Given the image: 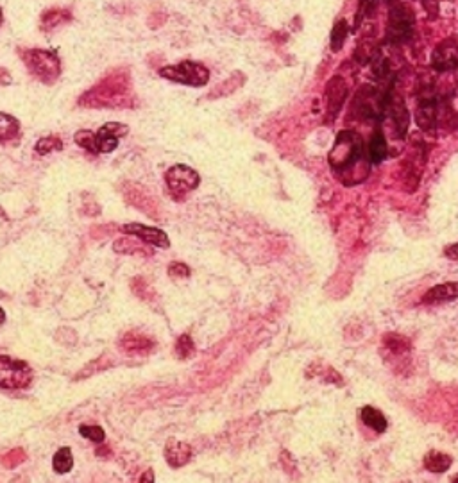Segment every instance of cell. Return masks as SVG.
<instances>
[{
	"instance_id": "obj_1",
	"label": "cell",
	"mask_w": 458,
	"mask_h": 483,
	"mask_svg": "<svg viewBox=\"0 0 458 483\" xmlns=\"http://www.w3.org/2000/svg\"><path fill=\"white\" fill-rule=\"evenodd\" d=\"M328 161L331 170L346 187H355L369 176L371 160L365 156L362 136L355 131L339 133Z\"/></svg>"
},
{
	"instance_id": "obj_2",
	"label": "cell",
	"mask_w": 458,
	"mask_h": 483,
	"mask_svg": "<svg viewBox=\"0 0 458 483\" xmlns=\"http://www.w3.org/2000/svg\"><path fill=\"white\" fill-rule=\"evenodd\" d=\"M129 128L126 124L120 122H108L104 124L97 133L94 131H79L76 133L74 140L79 147L86 149L90 153L94 154H108L113 153L117 145H119V140L122 136L128 135Z\"/></svg>"
},
{
	"instance_id": "obj_3",
	"label": "cell",
	"mask_w": 458,
	"mask_h": 483,
	"mask_svg": "<svg viewBox=\"0 0 458 483\" xmlns=\"http://www.w3.org/2000/svg\"><path fill=\"white\" fill-rule=\"evenodd\" d=\"M416 26V13L405 2H392L389 13V26H387V42L392 45L407 43L414 34Z\"/></svg>"
},
{
	"instance_id": "obj_4",
	"label": "cell",
	"mask_w": 458,
	"mask_h": 483,
	"mask_svg": "<svg viewBox=\"0 0 458 483\" xmlns=\"http://www.w3.org/2000/svg\"><path fill=\"white\" fill-rule=\"evenodd\" d=\"M387 102H389L387 92L376 88V86L365 85L353 101V111H357V117H360V119L382 120L385 117Z\"/></svg>"
},
{
	"instance_id": "obj_5",
	"label": "cell",
	"mask_w": 458,
	"mask_h": 483,
	"mask_svg": "<svg viewBox=\"0 0 458 483\" xmlns=\"http://www.w3.org/2000/svg\"><path fill=\"white\" fill-rule=\"evenodd\" d=\"M24 63L27 65L29 72L33 76L43 80L45 85H52L61 74V61L56 52L42 51V49H33V51L24 52Z\"/></svg>"
},
{
	"instance_id": "obj_6",
	"label": "cell",
	"mask_w": 458,
	"mask_h": 483,
	"mask_svg": "<svg viewBox=\"0 0 458 483\" xmlns=\"http://www.w3.org/2000/svg\"><path fill=\"white\" fill-rule=\"evenodd\" d=\"M160 76L165 77L174 83H181L187 86H199L208 85L210 80V70L204 65L194 63V61H183L179 65H170V67H163L160 70Z\"/></svg>"
},
{
	"instance_id": "obj_7",
	"label": "cell",
	"mask_w": 458,
	"mask_h": 483,
	"mask_svg": "<svg viewBox=\"0 0 458 483\" xmlns=\"http://www.w3.org/2000/svg\"><path fill=\"white\" fill-rule=\"evenodd\" d=\"M33 382V371L26 362L0 356V387L2 389H26Z\"/></svg>"
},
{
	"instance_id": "obj_8",
	"label": "cell",
	"mask_w": 458,
	"mask_h": 483,
	"mask_svg": "<svg viewBox=\"0 0 458 483\" xmlns=\"http://www.w3.org/2000/svg\"><path fill=\"white\" fill-rule=\"evenodd\" d=\"M167 187H169L170 195L174 199H183L188 192L196 190L201 183V176L196 170L187 165H174L170 167L165 176Z\"/></svg>"
},
{
	"instance_id": "obj_9",
	"label": "cell",
	"mask_w": 458,
	"mask_h": 483,
	"mask_svg": "<svg viewBox=\"0 0 458 483\" xmlns=\"http://www.w3.org/2000/svg\"><path fill=\"white\" fill-rule=\"evenodd\" d=\"M432 67L437 72L458 70V43L455 40H444L439 43L432 54Z\"/></svg>"
},
{
	"instance_id": "obj_10",
	"label": "cell",
	"mask_w": 458,
	"mask_h": 483,
	"mask_svg": "<svg viewBox=\"0 0 458 483\" xmlns=\"http://www.w3.org/2000/svg\"><path fill=\"white\" fill-rule=\"evenodd\" d=\"M114 77H111L110 80H108V86L106 83H102V85H99L97 88L92 90L90 92V95H95L94 102L90 104V106H120L122 104V99H124V90H126V86L122 85V83H113Z\"/></svg>"
},
{
	"instance_id": "obj_11",
	"label": "cell",
	"mask_w": 458,
	"mask_h": 483,
	"mask_svg": "<svg viewBox=\"0 0 458 483\" xmlns=\"http://www.w3.org/2000/svg\"><path fill=\"white\" fill-rule=\"evenodd\" d=\"M346 97H348V86H346V80H344L340 76H335L330 80V83H328L326 94H324L326 106H328V115H330L331 119H335L337 115H339V111L342 110Z\"/></svg>"
},
{
	"instance_id": "obj_12",
	"label": "cell",
	"mask_w": 458,
	"mask_h": 483,
	"mask_svg": "<svg viewBox=\"0 0 458 483\" xmlns=\"http://www.w3.org/2000/svg\"><path fill=\"white\" fill-rule=\"evenodd\" d=\"M385 115H389V117H391L396 131H398V135L403 138V136L407 135L408 120H410V117H408V110H407V106H405L403 99L396 94H389V102H387Z\"/></svg>"
},
{
	"instance_id": "obj_13",
	"label": "cell",
	"mask_w": 458,
	"mask_h": 483,
	"mask_svg": "<svg viewBox=\"0 0 458 483\" xmlns=\"http://www.w3.org/2000/svg\"><path fill=\"white\" fill-rule=\"evenodd\" d=\"M122 231L126 235H135V237H138L140 240H144L145 244H149V246L153 244V246L165 247V249L170 246L169 237L163 233L162 229L147 228V226H144V224H126L122 228Z\"/></svg>"
},
{
	"instance_id": "obj_14",
	"label": "cell",
	"mask_w": 458,
	"mask_h": 483,
	"mask_svg": "<svg viewBox=\"0 0 458 483\" xmlns=\"http://www.w3.org/2000/svg\"><path fill=\"white\" fill-rule=\"evenodd\" d=\"M165 458L170 467H183L192 458V448L185 442L169 441L165 446Z\"/></svg>"
},
{
	"instance_id": "obj_15",
	"label": "cell",
	"mask_w": 458,
	"mask_h": 483,
	"mask_svg": "<svg viewBox=\"0 0 458 483\" xmlns=\"http://www.w3.org/2000/svg\"><path fill=\"white\" fill-rule=\"evenodd\" d=\"M458 297V283L450 281V283H442L433 287L430 292L425 294L423 301L425 303H442V301H451V299H457Z\"/></svg>"
},
{
	"instance_id": "obj_16",
	"label": "cell",
	"mask_w": 458,
	"mask_h": 483,
	"mask_svg": "<svg viewBox=\"0 0 458 483\" xmlns=\"http://www.w3.org/2000/svg\"><path fill=\"white\" fill-rule=\"evenodd\" d=\"M360 417H362V421H364L365 426H369V428H373L374 432H378V433L385 432L387 426H389V423H387L385 416H383L382 412L378 410V408H374V407H364V408H362Z\"/></svg>"
},
{
	"instance_id": "obj_17",
	"label": "cell",
	"mask_w": 458,
	"mask_h": 483,
	"mask_svg": "<svg viewBox=\"0 0 458 483\" xmlns=\"http://www.w3.org/2000/svg\"><path fill=\"white\" fill-rule=\"evenodd\" d=\"M425 467L433 475H442L451 467V457L441 451H430L425 457Z\"/></svg>"
},
{
	"instance_id": "obj_18",
	"label": "cell",
	"mask_w": 458,
	"mask_h": 483,
	"mask_svg": "<svg viewBox=\"0 0 458 483\" xmlns=\"http://www.w3.org/2000/svg\"><path fill=\"white\" fill-rule=\"evenodd\" d=\"M389 154V145H387L383 133H374L369 140V160L371 163H382Z\"/></svg>"
},
{
	"instance_id": "obj_19",
	"label": "cell",
	"mask_w": 458,
	"mask_h": 483,
	"mask_svg": "<svg viewBox=\"0 0 458 483\" xmlns=\"http://www.w3.org/2000/svg\"><path fill=\"white\" fill-rule=\"evenodd\" d=\"M52 467H54V471L58 475H67V473L72 471L74 457L70 448H61V450H58V453L52 458Z\"/></svg>"
},
{
	"instance_id": "obj_20",
	"label": "cell",
	"mask_w": 458,
	"mask_h": 483,
	"mask_svg": "<svg viewBox=\"0 0 458 483\" xmlns=\"http://www.w3.org/2000/svg\"><path fill=\"white\" fill-rule=\"evenodd\" d=\"M20 131V124L15 117L6 113H0V142L13 140Z\"/></svg>"
},
{
	"instance_id": "obj_21",
	"label": "cell",
	"mask_w": 458,
	"mask_h": 483,
	"mask_svg": "<svg viewBox=\"0 0 458 483\" xmlns=\"http://www.w3.org/2000/svg\"><path fill=\"white\" fill-rule=\"evenodd\" d=\"M122 348L128 349V351H147L149 348H153V340L145 339L144 335H136V333H129V335L124 337Z\"/></svg>"
},
{
	"instance_id": "obj_22",
	"label": "cell",
	"mask_w": 458,
	"mask_h": 483,
	"mask_svg": "<svg viewBox=\"0 0 458 483\" xmlns=\"http://www.w3.org/2000/svg\"><path fill=\"white\" fill-rule=\"evenodd\" d=\"M369 65L374 77H378V79H385V77L389 76V60L383 56V52L380 51V49H378L376 54L373 56V60L369 61Z\"/></svg>"
},
{
	"instance_id": "obj_23",
	"label": "cell",
	"mask_w": 458,
	"mask_h": 483,
	"mask_svg": "<svg viewBox=\"0 0 458 483\" xmlns=\"http://www.w3.org/2000/svg\"><path fill=\"white\" fill-rule=\"evenodd\" d=\"M348 24L344 20L337 22L333 31H331V49H333V51L337 52L344 47V42L348 38Z\"/></svg>"
},
{
	"instance_id": "obj_24",
	"label": "cell",
	"mask_w": 458,
	"mask_h": 483,
	"mask_svg": "<svg viewBox=\"0 0 458 483\" xmlns=\"http://www.w3.org/2000/svg\"><path fill=\"white\" fill-rule=\"evenodd\" d=\"M63 149V142L56 136H47V138H42V140L36 144V153L40 156H45L49 153H54V151H61Z\"/></svg>"
},
{
	"instance_id": "obj_25",
	"label": "cell",
	"mask_w": 458,
	"mask_h": 483,
	"mask_svg": "<svg viewBox=\"0 0 458 483\" xmlns=\"http://www.w3.org/2000/svg\"><path fill=\"white\" fill-rule=\"evenodd\" d=\"M68 18H70V13H68V11H47V13L43 15L42 26L43 29L49 31L52 29V27L58 26V24H61L63 20H68Z\"/></svg>"
},
{
	"instance_id": "obj_26",
	"label": "cell",
	"mask_w": 458,
	"mask_h": 483,
	"mask_svg": "<svg viewBox=\"0 0 458 483\" xmlns=\"http://www.w3.org/2000/svg\"><path fill=\"white\" fill-rule=\"evenodd\" d=\"M79 433H81L83 437H86L88 441H94V442H97V444L104 442V439H106V433H104V430H102L101 426H90V424H81V426H79Z\"/></svg>"
},
{
	"instance_id": "obj_27",
	"label": "cell",
	"mask_w": 458,
	"mask_h": 483,
	"mask_svg": "<svg viewBox=\"0 0 458 483\" xmlns=\"http://www.w3.org/2000/svg\"><path fill=\"white\" fill-rule=\"evenodd\" d=\"M378 8V0H360V8L357 13V29L365 17H373Z\"/></svg>"
},
{
	"instance_id": "obj_28",
	"label": "cell",
	"mask_w": 458,
	"mask_h": 483,
	"mask_svg": "<svg viewBox=\"0 0 458 483\" xmlns=\"http://www.w3.org/2000/svg\"><path fill=\"white\" fill-rule=\"evenodd\" d=\"M385 346L389 349H392V351H394V353H398V355H401V353L408 351L407 340L401 339V337H396V335L385 337Z\"/></svg>"
},
{
	"instance_id": "obj_29",
	"label": "cell",
	"mask_w": 458,
	"mask_h": 483,
	"mask_svg": "<svg viewBox=\"0 0 458 483\" xmlns=\"http://www.w3.org/2000/svg\"><path fill=\"white\" fill-rule=\"evenodd\" d=\"M176 351H178V355L181 356V358H188V356L194 353V342H192L190 337L188 335L179 337L178 346H176Z\"/></svg>"
},
{
	"instance_id": "obj_30",
	"label": "cell",
	"mask_w": 458,
	"mask_h": 483,
	"mask_svg": "<svg viewBox=\"0 0 458 483\" xmlns=\"http://www.w3.org/2000/svg\"><path fill=\"white\" fill-rule=\"evenodd\" d=\"M169 274L172 276V278H188L190 276V269L185 265V263H172L169 267Z\"/></svg>"
},
{
	"instance_id": "obj_31",
	"label": "cell",
	"mask_w": 458,
	"mask_h": 483,
	"mask_svg": "<svg viewBox=\"0 0 458 483\" xmlns=\"http://www.w3.org/2000/svg\"><path fill=\"white\" fill-rule=\"evenodd\" d=\"M423 2V6H425L426 13H428V17L432 18H437L439 15V4L437 0H421Z\"/></svg>"
},
{
	"instance_id": "obj_32",
	"label": "cell",
	"mask_w": 458,
	"mask_h": 483,
	"mask_svg": "<svg viewBox=\"0 0 458 483\" xmlns=\"http://www.w3.org/2000/svg\"><path fill=\"white\" fill-rule=\"evenodd\" d=\"M446 256L451 260H458V244H453L451 247H448L446 249Z\"/></svg>"
},
{
	"instance_id": "obj_33",
	"label": "cell",
	"mask_w": 458,
	"mask_h": 483,
	"mask_svg": "<svg viewBox=\"0 0 458 483\" xmlns=\"http://www.w3.org/2000/svg\"><path fill=\"white\" fill-rule=\"evenodd\" d=\"M11 83V76L6 70H0V85H8Z\"/></svg>"
},
{
	"instance_id": "obj_34",
	"label": "cell",
	"mask_w": 458,
	"mask_h": 483,
	"mask_svg": "<svg viewBox=\"0 0 458 483\" xmlns=\"http://www.w3.org/2000/svg\"><path fill=\"white\" fill-rule=\"evenodd\" d=\"M154 480V476H153V471H147V475L142 478V482H153Z\"/></svg>"
},
{
	"instance_id": "obj_35",
	"label": "cell",
	"mask_w": 458,
	"mask_h": 483,
	"mask_svg": "<svg viewBox=\"0 0 458 483\" xmlns=\"http://www.w3.org/2000/svg\"><path fill=\"white\" fill-rule=\"evenodd\" d=\"M6 321V314H4V310L0 308V322H4Z\"/></svg>"
},
{
	"instance_id": "obj_36",
	"label": "cell",
	"mask_w": 458,
	"mask_h": 483,
	"mask_svg": "<svg viewBox=\"0 0 458 483\" xmlns=\"http://www.w3.org/2000/svg\"><path fill=\"white\" fill-rule=\"evenodd\" d=\"M0 26H2V9H0Z\"/></svg>"
},
{
	"instance_id": "obj_37",
	"label": "cell",
	"mask_w": 458,
	"mask_h": 483,
	"mask_svg": "<svg viewBox=\"0 0 458 483\" xmlns=\"http://www.w3.org/2000/svg\"><path fill=\"white\" fill-rule=\"evenodd\" d=\"M455 482H458V476H457V480H455Z\"/></svg>"
}]
</instances>
